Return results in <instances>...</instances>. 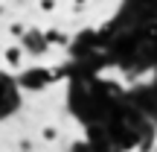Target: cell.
<instances>
[{"label": "cell", "instance_id": "cell-1", "mask_svg": "<svg viewBox=\"0 0 157 152\" xmlns=\"http://www.w3.org/2000/svg\"><path fill=\"white\" fill-rule=\"evenodd\" d=\"M23 59H26L23 44H9V47H3V62L9 64L12 70H21V68H23Z\"/></svg>", "mask_w": 157, "mask_h": 152}, {"label": "cell", "instance_id": "cell-2", "mask_svg": "<svg viewBox=\"0 0 157 152\" xmlns=\"http://www.w3.org/2000/svg\"><path fill=\"white\" fill-rule=\"evenodd\" d=\"M58 135H61L58 126H41V141H44V143H56Z\"/></svg>", "mask_w": 157, "mask_h": 152}, {"label": "cell", "instance_id": "cell-3", "mask_svg": "<svg viewBox=\"0 0 157 152\" xmlns=\"http://www.w3.org/2000/svg\"><path fill=\"white\" fill-rule=\"evenodd\" d=\"M9 32H12V35H23V32H26V27H23L21 21H12V27H9Z\"/></svg>", "mask_w": 157, "mask_h": 152}, {"label": "cell", "instance_id": "cell-4", "mask_svg": "<svg viewBox=\"0 0 157 152\" xmlns=\"http://www.w3.org/2000/svg\"><path fill=\"white\" fill-rule=\"evenodd\" d=\"M41 12H56V0H38Z\"/></svg>", "mask_w": 157, "mask_h": 152}, {"label": "cell", "instance_id": "cell-5", "mask_svg": "<svg viewBox=\"0 0 157 152\" xmlns=\"http://www.w3.org/2000/svg\"><path fill=\"white\" fill-rule=\"evenodd\" d=\"M73 3H76V6H82V3H87V0H73Z\"/></svg>", "mask_w": 157, "mask_h": 152}]
</instances>
